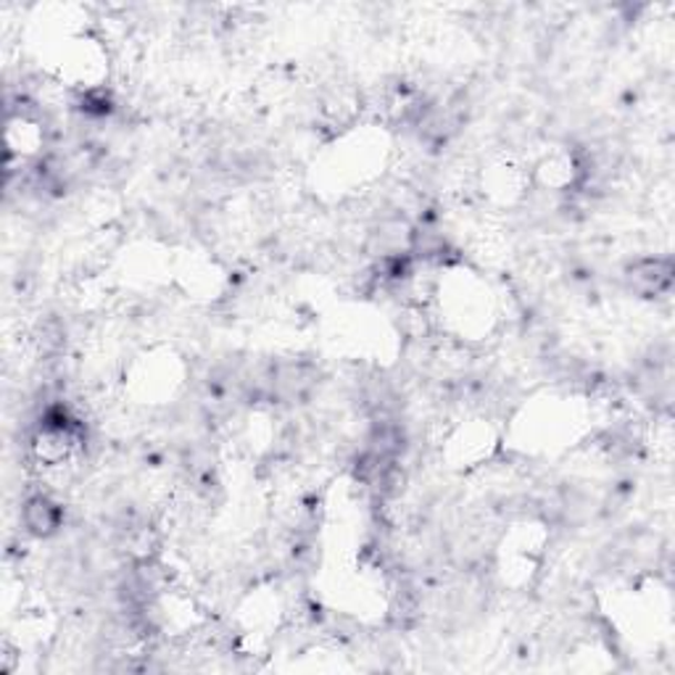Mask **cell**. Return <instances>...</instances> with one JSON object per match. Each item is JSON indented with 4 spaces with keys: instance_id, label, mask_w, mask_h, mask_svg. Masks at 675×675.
Masks as SVG:
<instances>
[{
    "instance_id": "1",
    "label": "cell",
    "mask_w": 675,
    "mask_h": 675,
    "mask_svg": "<svg viewBox=\"0 0 675 675\" xmlns=\"http://www.w3.org/2000/svg\"><path fill=\"white\" fill-rule=\"evenodd\" d=\"M625 280L642 298L665 296L673 288V264L671 259H638L625 269Z\"/></svg>"
},
{
    "instance_id": "2",
    "label": "cell",
    "mask_w": 675,
    "mask_h": 675,
    "mask_svg": "<svg viewBox=\"0 0 675 675\" xmlns=\"http://www.w3.org/2000/svg\"><path fill=\"white\" fill-rule=\"evenodd\" d=\"M22 523L34 539H51L64 525V510L48 493H32L22 504Z\"/></svg>"
}]
</instances>
